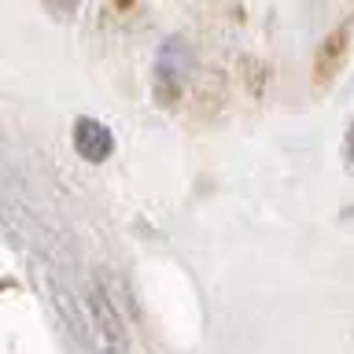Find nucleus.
Here are the masks:
<instances>
[{
    "label": "nucleus",
    "mask_w": 354,
    "mask_h": 354,
    "mask_svg": "<svg viewBox=\"0 0 354 354\" xmlns=\"http://www.w3.org/2000/svg\"><path fill=\"white\" fill-rule=\"evenodd\" d=\"M188 74H192V48H188L181 37L162 41L159 59H155V93H159L162 104H170V100L181 96Z\"/></svg>",
    "instance_id": "1"
},
{
    "label": "nucleus",
    "mask_w": 354,
    "mask_h": 354,
    "mask_svg": "<svg viewBox=\"0 0 354 354\" xmlns=\"http://www.w3.org/2000/svg\"><path fill=\"white\" fill-rule=\"evenodd\" d=\"M88 314H93V354H129L122 314L100 288L88 295Z\"/></svg>",
    "instance_id": "2"
},
{
    "label": "nucleus",
    "mask_w": 354,
    "mask_h": 354,
    "mask_svg": "<svg viewBox=\"0 0 354 354\" xmlns=\"http://www.w3.org/2000/svg\"><path fill=\"white\" fill-rule=\"evenodd\" d=\"M74 148L82 159L88 162H104L111 151H115V137H111V129L104 122L96 118H77L74 122Z\"/></svg>",
    "instance_id": "3"
},
{
    "label": "nucleus",
    "mask_w": 354,
    "mask_h": 354,
    "mask_svg": "<svg viewBox=\"0 0 354 354\" xmlns=\"http://www.w3.org/2000/svg\"><path fill=\"white\" fill-rule=\"evenodd\" d=\"M343 48H347V26H339L336 33H332V41H328V44H321V52H317V77H325L332 66L339 63Z\"/></svg>",
    "instance_id": "4"
},
{
    "label": "nucleus",
    "mask_w": 354,
    "mask_h": 354,
    "mask_svg": "<svg viewBox=\"0 0 354 354\" xmlns=\"http://www.w3.org/2000/svg\"><path fill=\"white\" fill-rule=\"evenodd\" d=\"M347 148H351V151H347V155H351V162H354V126H351V129H347Z\"/></svg>",
    "instance_id": "5"
},
{
    "label": "nucleus",
    "mask_w": 354,
    "mask_h": 354,
    "mask_svg": "<svg viewBox=\"0 0 354 354\" xmlns=\"http://www.w3.org/2000/svg\"><path fill=\"white\" fill-rule=\"evenodd\" d=\"M52 4H55V8H74L77 0H52Z\"/></svg>",
    "instance_id": "6"
}]
</instances>
